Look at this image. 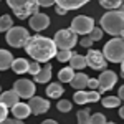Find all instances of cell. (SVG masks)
<instances>
[{"instance_id": "30bf717a", "label": "cell", "mask_w": 124, "mask_h": 124, "mask_svg": "<svg viewBox=\"0 0 124 124\" xmlns=\"http://www.w3.org/2000/svg\"><path fill=\"white\" fill-rule=\"evenodd\" d=\"M98 81H99L98 91L99 93H104V91H109L117 83V75H116L114 71H111V70H103V73L99 75Z\"/></svg>"}, {"instance_id": "2e32d148", "label": "cell", "mask_w": 124, "mask_h": 124, "mask_svg": "<svg viewBox=\"0 0 124 124\" xmlns=\"http://www.w3.org/2000/svg\"><path fill=\"white\" fill-rule=\"evenodd\" d=\"M55 2H56V5H60V7H63L66 10H78L83 5H86L89 0H55Z\"/></svg>"}, {"instance_id": "9c48e42d", "label": "cell", "mask_w": 124, "mask_h": 124, "mask_svg": "<svg viewBox=\"0 0 124 124\" xmlns=\"http://www.w3.org/2000/svg\"><path fill=\"white\" fill-rule=\"evenodd\" d=\"M13 89L18 93L20 98H23V99H28V98H31V96L35 94V91H37V86H35V83H33L31 79L22 78V79H17V81L13 83Z\"/></svg>"}, {"instance_id": "603a6c76", "label": "cell", "mask_w": 124, "mask_h": 124, "mask_svg": "<svg viewBox=\"0 0 124 124\" xmlns=\"http://www.w3.org/2000/svg\"><path fill=\"white\" fill-rule=\"evenodd\" d=\"M101 104L104 108H117L121 104V98L119 96H108L104 99H101Z\"/></svg>"}, {"instance_id": "4dcf8cb0", "label": "cell", "mask_w": 124, "mask_h": 124, "mask_svg": "<svg viewBox=\"0 0 124 124\" xmlns=\"http://www.w3.org/2000/svg\"><path fill=\"white\" fill-rule=\"evenodd\" d=\"M86 94H88V103H98V101H101V93L98 89H89V91H86Z\"/></svg>"}, {"instance_id": "d4e9b609", "label": "cell", "mask_w": 124, "mask_h": 124, "mask_svg": "<svg viewBox=\"0 0 124 124\" xmlns=\"http://www.w3.org/2000/svg\"><path fill=\"white\" fill-rule=\"evenodd\" d=\"M13 27V22L10 15H2L0 17V31H8Z\"/></svg>"}, {"instance_id": "cb8c5ba5", "label": "cell", "mask_w": 124, "mask_h": 124, "mask_svg": "<svg viewBox=\"0 0 124 124\" xmlns=\"http://www.w3.org/2000/svg\"><path fill=\"white\" fill-rule=\"evenodd\" d=\"M75 55V51H71V50H60V51H56V60L60 61V63H66V61H70V58Z\"/></svg>"}, {"instance_id": "d590c367", "label": "cell", "mask_w": 124, "mask_h": 124, "mask_svg": "<svg viewBox=\"0 0 124 124\" xmlns=\"http://www.w3.org/2000/svg\"><path fill=\"white\" fill-rule=\"evenodd\" d=\"M88 88H91V89H98V88H99V81H98L96 78H89V79H88Z\"/></svg>"}, {"instance_id": "4316f807", "label": "cell", "mask_w": 124, "mask_h": 124, "mask_svg": "<svg viewBox=\"0 0 124 124\" xmlns=\"http://www.w3.org/2000/svg\"><path fill=\"white\" fill-rule=\"evenodd\" d=\"M73 101L76 104H85V103H88V94H86L85 89H76V93L73 96Z\"/></svg>"}, {"instance_id": "6da1fadb", "label": "cell", "mask_w": 124, "mask_h": 124, "mask_svg": "<svg viewBox=\"0 0 124 124\" xmlns=\"http://www.w3.org/2000/svg\"><path fill=\"white\" fill-rule=\"evenodd\" d=\"M25 51L28 56H31V60L45 63V61H50L51 58L56 56L58 46L55 40L41 37V35H35V37H30V40L27 41Z\"/></svg>"}, {"instance_id": "5bb4252c", "label": "cell", "mask_w": 124, "mask_h": 124, "mask_svg": "<svg viewBox=\"0 0 124 124\" xmlns=\"http://www.w3.org/2000/svg\"><path fill=\"white\" fill-rule=\"evenodd\" d=\"M35 83H40V85H45L51 79V65L50 63H45V66L40 68V71L33 76Z\"/></svg>"}, {"instance_id": "277c9868", "label": "cell", "mask_w": 124, "mask_h": 124, "mask_svg": "<svg viewBox=\"0 0 124 124\" xmlns=\"http://www.w3.org/2000/svg\"><path fill=\"white\" fill-rule=\"evenodd\" d=\"M103 53L108 61L111 63H121L124 61V38L123 37H114L111 38L103 48Z\"/></svg>"}, {"instance_id": "52a82bcc", "label": "cell", "mask_w": 124, "mask_h": 124, "mask_svg": "<svg viewBox=\"0 0 124 124\" xmlns=\"http://www.w3.org/2000/svg\"><path fill=\"white\" fill-rule=\"evenodd\" d=\"M70 28L78 35H89V31L94 28V20L91 17H86V15H78L73 18Z\"/></svg>"}, {"instance_id": "b9f144b4", "label": "cell", "mask_w": 124, "mask_h": 124, "mask_svg": "<svg viewBox=\"0 0 124 124\" xmlns=\"http://www.w3.org/2000/svg\"><path fill=\"white\" fill-rule=\"evenodd\" d=\"M45 124H55L53 119H45Z\"/></svg>"}, {"instance_id": "e0dca14e", "label": "cell", "mask_w": 124, "mask_h": 124, "mask_svg": "<svg viewBox=\"0 0 124 124\" xmlns=\"http://www.w3.org/2000/svg\"><path fill=\"white\" fill-rule=\"evenodd\" d=\"M13 60H15V58H13V55L10 53L8 50H2V48H0V71L12 68Z\"/></svg>"}, {"instance_id": "7402d4cb", "label": "cell", "mask_w": 124, "mask_h": 124, "mask_svg": "<svg viewBox=\"0 0 124 124\" xmlns=\"http://www.w3.org/2000/svg\"><path fill=\"white\" fill-rule=\"evenodd\" d=\"M75 76V70L71 66H66V68H61L60 73H58V79L61 83H71V79Z\"/></svg>"}, {"instance_id": "d6a6232c", "label": "cell", "mask_w": 124, "mask_h": 124, "mask_svg": "<svg viewBox=\"0 0 124 124\" xmlns=\"http://www.w3.org/2000/svg\"><path fill=\"white\" fill-rule=\"evenodd\" d=\"M7 117H8V106H5L0 101V123H5Z\"/></svg>"}, {"instance_id": "f546056e", "label": "cell", "mask_w": 124, "mask_h": 124, "mask_svg": "<svg viewBox=\"0 0 124 124\" xmlns=\"http://www.w3.org/2000/svg\"><path fill=\"white\" fill-rule=\"evenodd\" d=\"M89 123L91 124H104V123H108V119H106V116L103 113H94V114L89 116Z\"/></svg>"}, {"instance_id": "484cf974", "label": "cell", "mask_w": 124, "mask_h": 124, "mask_svg": "<svg viewBox=\"0 0 124 124\" xmlns=\"http://www.w3.org/2000/svg\"><path fill=\"white\" fill-rule=\"evenodd\" d=\"M99 5L108 10H117L121 5V0H99Z\"/></svg>"}, {"instance_id": "7c38bea8", "label": "cell", "mask_w": 124, "mask_h": 124, "mask_svg": "<svg viewBox=\"0 0 124 124\" xmlns=\"http://www.w3.org/2000/svg\"><path fill=\"white\" fill-rule=\"evenodd\" d=\"M30 27L31 30H35V31H41V30H45L50 27V17H48L46 13H33L31 17H30Z\"/></svg>"}, {"instance_id": "bcb514c9", "label": "cell", "mask_w": 124, "mask_h": 124, "mask_svg": "<svg viewBox=\"0 0 124 124\" xmlns=\"http://www.w3.org/2000/svg\"><path fill=\"white\" fill-rule=\"evenodd\" d=\"M0 2H2V0H0Z\"/></svg>"}, {"instance_id": "74e56055", "label": "cell", "mask_w": 124, "mask_h": 124, "mask_svg": "<svg viewBox=\"0 0 124 124\" xmlns=\"http://www.w3.org/2000/svg\"><path fill=\"white\" fill-rule=\"evenodd\" d=\"M55 10H56L58 15H61V17H63V15H66V12H68L66 8H63V7H60V5H56V8H55Z\"/></svg>"}, {"instance_id": "8992f818", "label": "cell", "mask_w": 124, "mask_h": 124, "mask_svg": "<svg viewBox=\"0 0 124 124\" xmlns=\"http://www.w3.org/2000/svg\"><path fill=\"white\" fill-rule=\"evenodd\" d=\"M53 40L60 50H71L78 43V33H75L71 28H63L55 33Z\"/></svg>"}, {"instance_id": "f1b7e54d", "label": "cell", "mask_w": 124, "mask_h": 124, "mask_svg": "<svg viewBox=\"0 0 124 124\" xmlns=\"http://www.w3.org/2000/svg\"><path fill=\"white\" fill-rule=\"evenodd\" d=\"M89 109L88 108H85V109H81V111H78V114H76V117H78V123L79 124H88L89 123Z\"/></svg>"}, {"instance_id": "ffe728a7", "label": "cell", "mask_w": 124, "mask_h": 124, "mask_svg": "<svg viewBox=\"0 0 124 124\" xmlns=\"http://www.w3.org/2000/svg\"><path fill=\"white\" fill-rule=\"evenodd\" d=\"M88 79L89 78L86 76L85 73H75V76H73L70 85L73 86L75 89H85V88H88Z\"/></svg>"}, {"instance_id": "f6af8a7d", "label": "cell", "mask_w": 124, "mask_h": 124, "mask_svg": "<svg viewBox=\"0 0 124 124\" xmlns=\"http://www.w3.org/2000/svg\"><path fill=\"white\" fill-rule=\"evenodd\" d=\"M0 93H2V88H0Z\"/></svg>"}, {"instance_id": "f35d334b", "label": "cell", "mask_w": 124, "mask_h": 124, "mask_svg": "<svg viewBox=\"0 0 124 124\" xmlns=\"http://www.w3.org/2000/svg\"><path fill=\"white\" fill-rule=\"evenodd\" d=\"M117 96L121 98V101H124V85L119 88V93H117Z\"/></svg>"}, {"instance_id": "836d02e7", "label": "cell", "mask_w": 124, "mask_h": 124, "mask_svg": "<svg viewBox=\"0 0 124 124\" xmlns=\"http://www.w3.org/2000/svg\"><path fill=\"white\" fill-rule=\"evenodd\" d=\"M40 68H41V66H40V61H37V60H33V61L30 63V66H28V73L35 76V75H37V73L40 71Z\"/></svg>"}, {"instance_id": "ac0fdd59", "label": "cell", "mask_w": 124, "mask_h": 124, "mask_svg": "<svg viewBox=\"0 0 124 124\" xmlns=\"http://www.w3.org/2000/svg\"><path fill=\"white\" fill-rule=\"evenodd\" d=\"M28 66H30V61H27L25 58H15L13 63H12V70H13L17 75L28 73Z\"/></svg>"}, {"instance_id": "ab89813d", "label": "cell", "mask_w": 124, "mask_h": 124, "mask_svg": "<svg viewBox=\"0 0 124 124\" xmlns=\"http://www.w3.org/2000/svg\"><path fill=\"white\" fill-rule=\"evenodd\" d=\"M119 117L124 119V106H123V108H119Z\"/></svg>"}, {"instance_id": "8d00e7d4", "label": "cell", "mask_w": 124, "mask_h": 124, "mask_svg": "<svg viewBox=\"0 0 124 124\" xmlns=\"http://www.w3.org/2000/svg\"><path fill=\"white\" fill-rule=\"evenodd\" d=\"M38 3H40V7H45V8H46V7L55 5L56 2H55V0H38Z\"/></svg>"}, {"instance_id": "9a60e30c", "label": "cell", "mask_w": 124, "mask_h": 124, "mask_svg": "<svg viewBox=\"0 0 124 124\" xmlns=\"http://www.w3.org/2000/svg\"><path fill=\"white\" fill-rule=\"evenodd\" d=\"M18 98L20 96L15 89H8V91H5V93H0V101L5 106H8V108L17 104V103H18Z\"/></svg>"}, {"instance_id": "e575fe53", "label": "cell", "mask_w": 124, "mask_h": 124, "mask_svg": "<svg viewBox=\"0 0 124 124\" xmlns=\"http://www.w3.org/2000/svg\"><path fill=\"white\" fill-rule=\"evenodd\" d=\"M93 43H94V41L91 40V37H89V35H83V38L79 40V45H81L83 48H91V45H93Z\"/></svg>"}, {"instance_id": "4fadbf2b", "label": "cell", "mask_w": 124, "mask_h": 124, "mask_svg": "<svg viewBox=\"0 0 124 124\" xmlns=\"http://www.w3.org/2000/svg\"><path fill=\"white\" fill-rule=\"evenodd\" d=\"M12 109V114H13V117H17V119H27L30 114H31V109H30L28 103H17L15 106H12L10 108Z\"/></svg>"}, {"instance_id": "7bdbcfd3", "label": "cell", "mask_w": 124, "mask_h": 124, "mask_svg": "<svg viewBox=\"0 0 124 124\" xmlns=\"http://www.w3.org/2000/svg\"><path fill=\"white\" fill-rule=\"evenodd\" d=\"M121 73H123V78H124V61H121Z\"/></svg>"}, {"instance_id": "7a4b0ae2", "label": "cell", "mask_w": 124, "mask_h": 124, "mask_svg": "<svg viewBox=\"0 0 124 124\" xmlns=\"http://www.w3.org/2000/svg\"><path fill=\"white\" fill-rule=\"evenodd\" d=\"M99 23H101L103 31L109 33V35H114V37H119L121 31L124 30V12L109 10L101 17Z\"/></svg>"}, {"instance_id": "5b68a950", "label": "cell", "mask_w": 124, "mask_h": 124, "mask_svg": "<svg viewBox=\"0 0 124 124\" xmlns=\"http://www.w3.org/2000/svg\"><path fill=\"white\" fill-rule=\"evenodd\" d=\"M5 40L10 46L13 48H25L27 41L30 40V33L23 27H12L5 35Z\"/></svg>"}, {"instance_id": "d6986e66", "label": "cell", "mask_w": 124, "mask_h": 124, "mask_svg": "<svg viewBox=\"0 0 124 124\" xmlns=\"http://www.w3.org/2000/svg\"><path fill=\"white\" fill-rule=\"evenodd\" d=\"M63 93H65V88L61 86V81L60 83H51L46 88V96L51 98V99H58L60 96H63Z\"/></svg>"}, {"instance_id": "8fae6325", "label": "cell", "mask_w": 124, "mask_h": 124, "mask_svg": "<svg viewBox=\"0 0 124 124\" xmlns=\"http://www.w3.org/2000/svg\"><path fill=\"white\" fill-rule=\"evenodd\" d=\"M28 106H30V109H31V114H35V116L45 114L48 109H50V101H46L41 96L33 94L31 98H28Z\"/></svg>"}, {"instance_id": "1f68e13d", "label": "cell", "mask_w": 124, "mask_h": 124, "mask_svg": "<svg viewBox=\"0 0 124 124\" xmlns=\"http://www.w3.org/2000/svg\"><path fill=\"white\" fill-rule=\"evenodd\" d=\"M89 37H91V40L93 41H99V40L103 38V28H93L91 31H89Z\"/></svg>"}, {"instance_id": "3957f363", "label": "cell", "mask_w": 124, "mask_h": 124, "mask_svg": "<svg viewBox=\"0 0 124 124\" xmlns=\"http://www.w3.org/2000/svg\"><path fill=\"white\" fill-rule=\"evenodd\" d=\"M7 5L12 8L13 15L18 17L20 20L30 18L40 8L38 0H7Z\"/></svg>"}, {"instance_id": "ba28073f", "label": "cell", "mask_w": 124, "mask_h": 124, "mask_svg": "<svg viewBox=\"0 0 124 124\" xmlns=\"http://www.w3.org/2000/svg\"><path fill=\"white\" fill-rule=\"evenodd\" d=\"M86 63L91 70H106L108 65V60H106L104 53L103 51H98L93 48H88V53H86Z\"/></svg>"}, {"instance_id": "60d3db41", "label": "cell", "mask_w": 124, "mask_h": 124, "mask_svg": "<svg viewBox=\"0 0 124 124\" xmlns=\"http://www.w3.org/2000/svg\"><path fill=\"white\" fill-rule=\"evenodd\" d=\"M117 10H121V12H124V0H121V5H119V8Z\"/></svg>"}, {"instance_id": "83f0119b", "label": "cell", "mask_w": 124, "mask_h": 124, "mask_svg": "<svg viewBox=\"0 0 124 124\" xmlns=\"http://www.w3.org/2000/svg\"><path fill=\"white\" fill-rule=\"evenodd\" d=\"M71 108H73L71 99H61V101H58V104H56V109L60 113H70Z\"/></svg>"}, {"instance_id": "ee69618b", "label": "cell", "mask_w": 124, "mask_h": 124, "mask_svg": "<svg viewBox=\"0 0 124 124\" xmlns=\"http://www.w3.org/2000/svg\"><path fill=\"white\" fill-rule=\"evenodd\" d=\"M119 37H123V38H124V30H123V31H121V35H119Z\"/></svg>"}, {"instance_id": "44dd1931", "label": "cell", "mask_w": 124, "mask_h": 124, "mask_svg": "<svg viewBox=\"0 0 124 124\" xmlns=\"http://www.w3.org/2000/svg\"><path fill=\"white\" fill-rule=\"evenodd\" d=\"M70 66L73 68V70H83L85 66H88V63H86V56H81V55L75 53L73 56L70 58Z\"/></svg>"}]
</instances>
